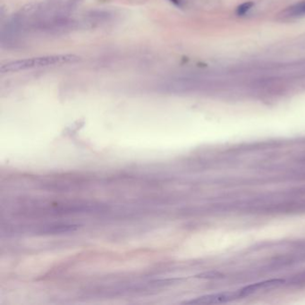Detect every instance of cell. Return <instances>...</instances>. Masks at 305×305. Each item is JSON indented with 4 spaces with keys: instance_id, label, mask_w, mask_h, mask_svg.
Returning <instances> with one entry per match:
<instances>
[{
    "instance_id": "7a4b0ae2",
    "label": "cell",
    "mask_w": 305,
    "mask_h": 305,
    "mask_svg": "<svg viewBox=\"0 0 305 305\" xmlns=\"http://www.w3.org/2000/svg\"><path fill=\"white\" fill-rule=\"evenodd\" d=\"M238 297H242L239 293H220L211 296H203L195 300L186 302V304H202V305H211V304H223L234 300Z\"/></svg>"
},
{
    "instance_id": "3957f363",
    "label": "cell",
    "mask_w": 305,
    "mask_h": 305,
    "mask_svg": "<svg viewBox=\"0 0 305 305\" xmlns=\"http://www.w3.org/2000/svg\"><path fill=\"white\" fill-rule=\"evenodd\" d=\"M285 280L283 279H272V280L265 281L262 283H257L254 285L246 286L243 289L240 291L241 296H247L255 293L257 291L262 290V289H267V288H271L275 286H278L284 284Z\"/></svg>"
},
{
    "instance_id": "277c9868",
    "label": "cell",
    "mask_w": 305,
    "mask_h": 305,
    "mask_svg": "<svg viewBox=\"0 0 305 305\" xmlns=\"http://www.w3.org/2000/svg\"><path fill=\"white\" fill-rule=\"evenodd\" d=\"M78 226L75 225H66V224H58V225H48L43 226L39 232L43 234H61V233L71 232L77 229Z\"/></svg>"
},
{
    "instance_id": "8992f818",
    "label": "cell",
    "mask_w": 305,
    "mask_h": 305,
    "mask_svg": "<svg viewBox=\"0 0 305 305\" xmlns=\"http://www.w3.org/2000/svg\"><path fill=\"white\" fill-rule=\"evenodd\" d=\"M253 6V3L252 2H245L241 5H239L237 9V14L238 15H244L248 11H250L251 8Z\"/></svg>"
},
{
    "instance_id": "5b68a950",
    "label": "cell",
    "mask_w": 305,
    "mask_h": 305,
    "mask_svg": "<svg viewBox=\"0 0 305 305\" xmlns=\"http://www.w3.org/2000/svg\"><path fill=\"white\" fill-rule=\"evenodd\" d=\"M289 15L291 16H298L305 15V1L301 2L297 5L292 6L289 9Z\"/></svg>"
},
{
    "instance_id": "6da1fadb",
    "label": "cell",
    "mask_w": 305,
    "mask_h": 305,
    "mask_svg": "<svg viewBox=\"0 0 305 305\" xmlns=\"http://www.w3.org/2000/svg\"><path fill=\"white\" fill-rule=\"evenodd\" d=\"M80 58L73 54H59L49 55L42 57L18 59L2 64L0 71L2 73H17L20 71L38 69V68H49L55 66H61L66 64L75 63Z\"/></svg>"
}]
</instances>
